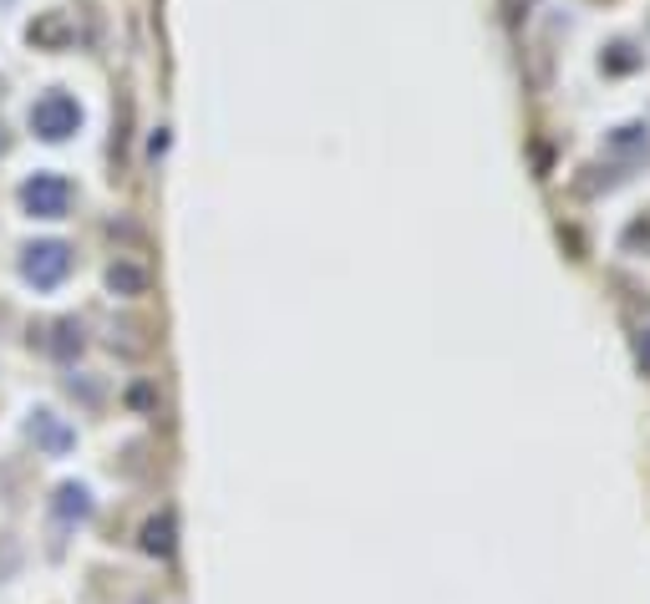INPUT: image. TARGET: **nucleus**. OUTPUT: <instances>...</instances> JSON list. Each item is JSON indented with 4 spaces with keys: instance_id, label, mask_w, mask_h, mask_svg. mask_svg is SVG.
<instances>
[{
    "instance_id": "f257e3e1",
    "label": "nucleus",
    "mask_w": 650,
    "mask_h": 604,
    "mask_svg": "<svg viewBox=\"0 0 650 604\" xmlns=\"http://www.w3.org/2000/svg\"><path fill=\"white\" fill-rule=\"evenodd\" d=\"M31 122H36V133H46V137H67L76 128V102H67V97H46V102L31 112Z\"/></svg>"
},
{
    "instance_id": "f03ea898",
    "label": "nucleus",
    "mask_w": 650,
    "mask_h": 604,
    "mask_svg": "<svg viewBox=\"0 0 650 604\" xmlns=\"http://www.w3.org/2000/svg\"><path fill=\"white\" fill-rule=\"evenodd\" d=\"M26 204L41 214V219H57L61 208H67V183L61 178H36V183H26Z\"/></svg>"
},
{
    "instance_id": "7ed1b4c3",
    "label": "nucleus",
    "mask_w": 650,
    "mask_h": 604,
    "mask_svg": "<svg viewBox=\"0 0 650 604\" xmlns=\"http://www.w3.org/2000/svg\"><path fill=\"white\" fill-rule=\"evenodd\" d=\"M26 275L36 285H57L61 275H67V250H61V244H41V250H31Z\"/></svg>"
}]
</instances>
